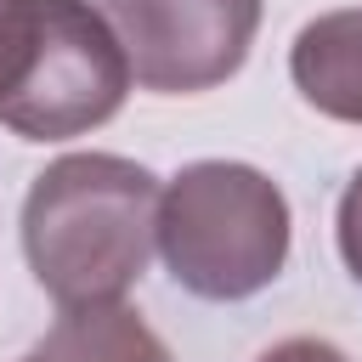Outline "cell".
Wrapping results in <instances>:
<instances>
[{
	"instance_id": "8992f818",
	"label": "cell",
	"mask_w": 362,
	"mask_h": 362,
	"mask_svg": "<svg viewBox=\"0 0 362 362\" xmlns=\"http://www.w3.org/2000/svg\"><path fill=\"white\" fill-rule=\"evenodd\" d=\"M28 356L34 362H175L170 345L147 328V317L124 300L62 311Z\"/></svg>"
},
{
	"instance_id": "6da1fadb",
	"label": "cell",
	"mask_w": 362,
	"mask_h": 362,
	"mask_svg": "<svg viewBox=\"0 0 362 362\" xmlns=\"http://www.w3.org/2000/svg\"><path fill=\"white\" fill-rule=\"evenodd\" d=\"M158 175L119 153H62L23 198V255L62 305H107L158 249Z\"/></svg>"
},
{
	"instance_id": "52a82bcc",
	"label": "cell",
	"mask_w": 362,
	"mask_h": 362,
	"mask_svg": "<svg viewBox=\"0 0 362 362\" xmlns=\"http://www.w3.org/2000/svg\"><path fill=\"white\" fill-rule=\"evenodd\" d=\"M334 243H339L345 272L362 283V164H356V175H351L345 192H339V209H334Z\"/></svg>"
},
{
	"instance_id": "3957f363",
	"label": "cell",
	"mask_w": 362,
	"mask_h": 362,
	"mask_svg": "<svg viewBox=\"0 0 362 362\" xmlns=\"http://www.w3.org/2000/svg\"><path fill=\"white\" fill-rule=\"evenodd\" d=\"M158 255L187 294L249 300L288 260V198L255 164L198 158L164 181Z\"/></svg>"
},
{
	"instance_id": "9c48e42d",
	"label": "cell",
	"mask_w": 362,
	"mask_h": 362,
	"mask_svg": "<svg viewBox=\"0 0 362 362\" xmlns=\"http://www.w3.org/2000/svg\"><path fill=\"white\" fill-rule=\"evenodd\" d=\"M23 362H34V356H23Z\"/></svg>"
},
{
	"instance_id": "7a4b0ae2",
	"label": "cell",
	"mask_w": 362,
	"mask_h": 362,
	"mask_svg": "<svg viewBox=\"0 0 362 362\" xmlns=\"http://www.w3.org/2000/svg\"><path fill=\"white\" fill-rule=\"evenodd\" d=\"M130 57L90 0H0V124L23 141H68L130 96Z\"/></svg>"
},
{
	"instance_id": "ba28073f",
	"label": "cell",
	"mask_w": 362,
	"mask_h": 362,
	"mask_svg": "<svg viewBox=\"0 0 362 362\" xmlns=\"http://www.w3.org/2000/svg\"><path fill=\"white\" fill-rule=\"evenodd\" d=\"M255 362H351L334 339H317V334H288L277 345H266Z\"/></svg>"
},
{
	"instance_id": "277c9868",
	"label": "cell",
	"mask_w": 362,
	"mask_h": 362,
	"mask_svg": "<svg viewBox=\"0 0 362 362\" xmlns=\"http://www.w3.org/2000/svg\"><path fill=\"white\" fill-rule=\"evenodd\" d=\"M141 90L192 96L226 85L260 28V0H102Z\"/></svg>"
},
{
	"instance_id": "5b68a950",
	"label": "cell",
	"mask_w": 362,
	"mask_h": 362,
	"mask_svg": "<svg viewBox=\"0 0 362 362\" xmlns=\"http://www.w3.org/2000/svg\"><path fill=\"white\" fill-rule=\"evenodd\" d=\"M288 79L317 113L362 124V6L311 17L288 45Z\"/></svg>"
}]
</instances>
